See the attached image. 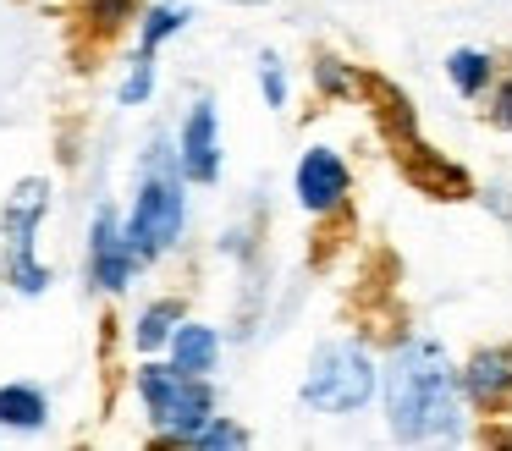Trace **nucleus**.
<instances>
[{
  "instance_id": "1",
  "label": "nucleus",
  "mask_w": 512,
  "mask_h": 451,
  "mask_svg": "<svg viewBox=\"0 0 512 451\" xmlns=\"http://www.w3.org/2000/svg\"><path fill=\"white\" fill-rule=\"evenodd\" d=\"M463 374L452 369L441 341L408 336L386 363V418L402 446H441L463 435Z\"/></svg>"
},
{
  "instance_id": "2",
  "label": "nucleus",
  "mask_w": 512,
  "mask_h": 451,
  "mask_svg": "<svg viewBox=\"0 0 512 451\" xmlns=\"http://www.w3.org/2000/svg\"><path fill=\"white\" fill-rule=\"evenodd\" d=\"M182 154L166 143H149L144 149V182H138L133 215H127V237L144 259H160L171 242L182 237V220H188V198H182Z\"/></svg>"
},
{
  "instance_id": "3",
  "label": "nucleus",
  "mask_w": 512,
  "mask_h": 451,
  "mask_svg": "<svg viewBox=\"0 0 512 451\" xmlns=\"http://www.w3.org/2000/svg\"><path fill=\"white\" fill-rule=\"evenodd\" d=\"M375 380H380V369H375V358H369V347L342 336V341H320V347H314L298 396H303V407H314V413L347 418L375 396Z\"/></svg>"
},
{
  "instance_id": "4",
  "label": "nucleus",
  "mask_w": 512,
  "mask_h": 451,
  "mask_svg": "<svg viewBox=\"0 0 512 451\" xmlns=\"http://www.w3.org/2000/svg\"><path fill=\"white\" fill-rule=\"evenodd\" d=\"M138 396H144L160 440H171V446H182L193 429L215 418L210 380H204V374H182L177 363H144V369H138Z\"/></svg>"
},
{
  "instance_id": "5",
  "label": "nucleus",
  "mask_w": 512,
  "mask_h": 451,
  "mask_svg": "<svg viewBox=\"0 0 512 451\" xmlns=\"http://www.w3.org/2000/svg\"><path fill=\"white\" fill-rule=\"evenodd\" d=\"M50 209V182H39V176H28L23 187H17L12 198H6V209H0V237H6V275H12L17 292H45L50 286V270L34 259V237H39V220H45Z\"/></svg>"
},
{
  "instance_id": "6",
  "label": "nucleus",
  "mask_w": 512,
  "mask_h": 451,
  "mask_svg": "<svg viewBox=\"0 0 512 451\" xmlns=\"http://www.w3.org/2000/svg\"><path fill=\"white\" fill-rule=\"evenodd\" d=\"M138 259H144V253H138L133 237H127V220L105 204L100 215H94V231H89V275L105 286V292H127Z\"/></svg>"
},
{
  "instance_id": "7",
  "label": "nucleus",
  "mask_w": 512,
  "mask_h": 451,
  "mask_svg": "<svg viewBox=\"0 0 512 451\" xmlns=\"http://www.w3.org/2000/svg\"><path fill=\"white\" fill-rule=\"evenodd\" d=\"M292 187H298V204L309 209V215H331V209L347 198V187H353V171H347V160L336 149L314 143V149H303Z\"/></svg>"
},
{
  "instance_id": "8",
  "label": "nucleus",
  "mask_w": 512,
  "mask_h": 451,
  "mask_svg": "<svg viewBox=\"0 0 512 451\" xmlns=\"http://www.w3.org/2000/svg\"><path fill=\"white\" fill-rule=\"evenodd\" d=\"M177 154H182L188 182L210 187L215 176H221V132H215V105H210V99H199V105L188 110L182 138H177Z\"/></svg>"
},
{
  "instance_id": "9",
  "label": "nucleus",
  "mask_w": 512,
  "mask_h": 451,
  "mask_svg": "<svg viewBox=\"0 0 512 451\" xmlns=\"http://www.w3.org/2000/svg\"><path fill=\"white\" fill-rule=\"evenodd\" d=\"M463 396L479 413H501L512 402V347H479L463 369Z\"/></svg>"
},
{
  "instance_id": "10",
  "label": "nucleus",
  "mask_w": 512,
  "mask_h": 451,
  "mask_svg": "<svg viewBox=\"0 0 512 451\" xmlns=\"http://www.w3.org/2000/svg\"><path fill=\"white\" fill-rule=\"evenodd\" d=\"M402 171H408V182L419 187V193H430V198H468V193H474L468 176L457 171L452 160H441L430 143H419V138L402 143Z\"/></svg>"
},
{
  "instance_id": "11",
  "label": "nucleus",
  "mask_w": 512,
  "mask_h": 451,
  "mask_svg": "<svg viewBox=\"0 0 512 451\" xmlns=\"http://www.w3.org/2000/svg\"><path fill=\"white\" fill-rule=\"evenodd\" d=\"M215 358H221L215 325H177V336H171V363H177L182 374H210Z\"/></svg>"
},
{
  "instance_id": "12",
  "label": "nucleus",
  "mask_w": 512,
  "mask_h": 451,
  "mask_svg": "<svg viewBox=\"0 0 512 451\" xmlns=\"http://www.w3.org/2000/svg\"><path fill=\"white\" fill-rule=\"evenodd\" d=\"M50 402L39 385H0V424L12 429H45Z\"/></svg>"
},
{
  "instance_id": "13",
  "label": "nucleus",
  "mask_w": 512,
  "mask_h": 451,
  "mask_svg": "<svg viewBox=\"0 0 512 451\" xmlns=\"http://www.w3.org/2000/svg\"><path fill=\"white\" fill-rule=\"evenodd\" d=\"M490 72H496V61H490L485 50H452L446 55V77H452V88L463 99H479L490 88Z\"/></svg>"
},
{
  "instance_id": "14",
  "label": "nucleus",
  "mask_w": 512,
  "mask_h": 451,
  "mask_svg": "<svg viewBox=\"0 0 512 451\" xmlns=\"http://www.w3.org/2000/svg\"><path fill=\"white\" fill-rule=\"evenodd\" d=\"M177 319H182V308L171 303V297H160V303H149L144 314H138V330H133V336H138V347H144V352H155L160 341H171V336H177V330H171Z\"/></svg>"
},
{
  "instance_id": "15",
  "label": "nucleus",
  "mask_w": 512,
  "mask_h": 451,
  "mask_svg": "<svg viewBox=\"0 0 512 451\" xmlns=\"http://www.w3.org/2000/svg\"><path fill=\"white\" fill-rule=\"evenodd\" d=\"M188 17H193L188 6H155L144 17V28H138V44H144V50H160V39L182 33V28H188Z\"/></svg>"
},
{
  "instance_id": "16",
  "label": "nucleus",
  "mask_w": 512,
  "mask_h": 451,
  "mask_svg": "<svg viewBox=\"0 0 512 451\" xmlns=\"http://www.w3.org/2000/svg\"><path fill=\"white\" fill-rule=\"evenodd\" d=\"M314 83H320V94H331V99H353L358 72L347 61H336V55H320V61H314Z\"/></svg>"
},
{
  "instance_id": "17",
  "label": "nucleus",
  "mask_w": 512,
  "mask_h": 451,
  "mask_svg": "<svg viewBox=\"0 0 512 451\" xmlns=\"http://www.w3.org/2000/svg\"><path fill=\"white\" fill-rule=\"evenodd\" d=\"M182 446H210V451H215V446H248V429H243V424H232V418H221V413H215L210 424H199L188 440H182Z\"/></svg>"
},
{
  "instance_id": "18",
  "label": "nucleus",
  "mask_w": 512,
  "mask_h": 451,
  "mask_svg": "<svg viewBox=\"0 0 512 451\" xmlns=\"http://www.w3.org/2000/svg\"><path fill=\"white\" fill-rule=\"evenodd\" d=\"M149 88H155V50H144V44H138L133 72H127V83H122V105H144Z\"/></svg>"
},
{
  "instance_id": "19",
  "label": "nucleus",
  "mask_w": 512,
  "mask_h": 451,
  "mask_svg": "<svg viewBox=\"0 0 512 451\" xmlns=\"http://www.w3.org/2000/svg\"><path fill=\"white\" fill-rule=\"evenodd\" d=\"M259 88H265V105L270 110L287 105V72H281L276 55H259Z\"/></svg>"
},
{
  "instance_id": "20",
  "label": "nucleus",
  "mask_w": 512,
  "mask_h": 451,
  "mask_svg": "<svg viewBox=\"0 0 512 451\" xmlns=\"http://www.w3.org/2000/svg\"><path fill=\"white\" fill-rule=\"evenodd\" d=\"M133 6L138 0H89V17H94L100 33H111V28H122V22L133 17Z\"/></svg>"
},
{
  "instance_id": "21",
  "label": "nucleus",
  "mask_w": 512,
  "mask_h": 451,
  "mask_svg": "<svg viewBox=\"0 0 512 451\" xmlns=\"http://www.w3.org/2000/svg\"><path fill=\"white\" fill-rule=\"evenodd\" d=\"M490 127L512 132V77H507V83H496V94H490Z\"/></svg>"
},
{
  "instance_id": "22",
  "label": "nucleus",
  "mask_w": 512,
  "mask_h": 451,
  "mask_svg": "<svg viewBox=\"0 0 512 451\" xmlns=\"http://www.w3.org/2000/svg\"><path fill=\"white\" fill-rule=\"evenodd\" d=\"M0 275H6V237H0Z\"/></svg>"
},
{
  "instance_id": "23",
  "label": "nucleus",
  "mask_w": 512,
  "mask_h": 451,
  "mask_svg": "<svg viewBox=\"0 0 512 451\" xmlns=\"http://www.w3.org/2000/svg\"><path fill=\"white\" fill-rule=\"evenodd\" d=\"M232 6H265V0H232Z\"/></svg>"
}]
</instances>
